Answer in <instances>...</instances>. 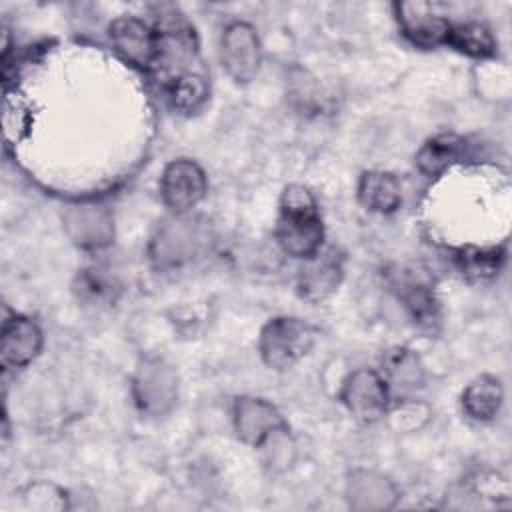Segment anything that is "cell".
<instances>
[{"instance_id":"obj_1","label":"cell","mask_w":512,"mask_h":512,"mask_svg":"<svg viewBox=\"0 0 512 512\" xmlns=\"http://www.w3.org/2000/svg\"><path fill=\"white\" fill-rule=\"evenodd\" d=\"M276 242L284 254L300 260L320 252L324 240V224L316 198L302 184H288L280 196Z\"/></svg>"},{"instance_id":"obj_2","label":"cell","mask_w":512,"mask_h":512,"mask_svg":"<svg viewBox=\"0 0 512 512\" xmlns=\"http://www.w3.org/2000/svg\"><path fill=\"white\" fill-rule=\"evenodd\" d=\"M156 32V74L166 82L190 72L188 66L198 54V36L194 26L176 8H162L154 22Z\"/></svg>"},{"instance_id":"obj_3","label":"cell","mask_w":512,"mask_h":512,"mask_svg":"<svg viewBox=\"0 0 512 512\" xmlns=\"http://www.w3.org/2000/svg\"><path fill=\"white\" fill-rule=\"evenodd\" d=\"M316 330L302 318L296 316H274L270 318L258 336V352L262 362L284 372L296 366L314 346Z\"/></svg>"},{"instance_id":"obj_4","label":"cell","mask_w":512,"mask_h":512,"mask_svg":"<svg viewBox=\"0 0 512 512\" xmlns=\"http://www.w3.org/2000/svg\"><path fill=\"white\" fill-rule=\"evenodd\" d=\"M132 396L144 414L162 416L170 412L178 398V376L174 368L156 356L142 358L132 378Z\"/></svg>"},{"instance_id":"obj_5","label":"cell","mask_w":512,"mask_h":512,"mask_svg":"<svg viewBox=\"0 0 512 512\" xmlns=\"http://www.w3.org/2000/svg\"><path fill=\"white\" fill-rule=\"evenodd\" d=\"M206 234L198 220L174 218L158 228L150 242V260L162 268L172 270L190 262L202 248Z\"/></svg>"},{"instance_id":"obj_6","label":"cell","mask_w":512,"mask_h":512,"mask_svg":"<svg viewBox=\"0 0 512 512\" xmlns=\"http://www.w3.org/2000/svg\"><path fill=\"white\" fill-rule=\"evenodd\" d=\"M338 398L354 418L376 422L390 408V386L380 372L358 368L344 378Z\"/></svg>"},{"instance_id":"obj_7","label":"cell","mask_w":512,"mask_h":512,"mask_svg":"<svg viewBox=\"0 0 512 512\" xmlns=\"http://www.w3.org/2000/svg\"><path fill=\"white\" fill-rule=\"evenodd\" d=\"M220 62L236 84H248L256 78L262 64V44L254 26L232 22L224 28L220 36Z\"/></svg>"},{"instance_id":"obj_8","label":"cell","mask_w":512,"mask_h":512,"mask_svg":"<svg viewBox=\"0 0 512 512\" xmlns=\"http://www.w3.org/2000/svg\"><path fill=\"white\" fill-rule=\"evenodd\" d=\"M208 190V180L202 166L190 158L168 162L160 176V198L174 214L192 210Z\"/></svg>"},{"instance_id":"obj_9","label":"cell","mask_w":512,"mask_h":512,"mask_svg":"<svg viewBox=\"0 0 512 512\" xmlns=\"http://www.w3.org/2000/svg\"><path fill=\"white\" fill-rule=\"evenodd\" d=\"M388 284L396 298L402 302L408 318L414 326L434 332L440 322V302L432 284L414 270L398 268L388 274Z\"/></svg>"},{"instance_id":"obj_10","label":"cell","mask_w":512,"mask_h":512,"mask_svg":"<svg viewBox=\"0 0 512 512\" xmlns=\"http://www.w3.org/2000/svg\"><path fill=\"white\" fill-rule=\"evenodd\" d=\"M236 436L254 448H262L274 434L286 430V422L276 406L264 398L238 396L232 406Z\"/></svg>"},{"instance_id":"obj_11","label":"cell","mask_w":512,"mask_h":512,"mask_svg":"<svg viewBox=\"0 0 512 512\" xmlns=\"http://www.w3.org/2000/svg\"><path fill=\"white\" fill-rule=\"evenodd\" d=\"M108 38L114 50L132 66L154 72L156 68V32L136 16H120L110 22Z\"/></svg>"},{"instance_id":"obj_12","label":"cell","mask_w":512,"mask_h":512,"mask_svg":"<svg viewBox=\"0 0 512 512\" xmlns=\"http://www.w3.org/2000/svg\"><path fill=\"white\" fill-rule=\"evenodd\" d=\"M396 22L404 38L418 48L446 46L450 20L434 10L426 2H396L394 4Z\"/></svg>"},{"instance_id":"obj_13","label":"cell","mask_w":512,"mask_h":512,"mask_svg":"<svg viewBox=\"0 0 512 512\" xmlns=\"http://www.w3.org/2000/svg\"><path fill=\"white\" fill-rule=\"evenodd\" d=\"M344 276V258L336 250H320L312 258L304 260V266L298 272V294L312 302H324L330 298Z\"/></svg>"},{"instance_id":"obj_14","label":"cell","mask_w":512,"mask_h":512,"mask_svg":"<svg viewBox=\"0 0 512 512\" xmlns=\"http://www.w3.org/2000/svg\"><path fill=\"white\" fill-rule=\"evenodd\" d=\"M42 328L24 314H12L2 324L0 360L4 368H24L42 350Z\"/></svg>"},{"instance_id":"obj_15","label":"cell","mask_w":512,"mask_h":512,"mask_svg":"<svg viewBox=\"0 0 512 512\" xmlns=\"http://www.w3.org/2000/svg\"><path fill=\"white\" fill-rule=\"evenodd\" d=\"M360 204L378 214H392L402 204V186L392 172L368 170L358 180Z\"/></svg>"},{"instance_id":"obj_16","label":"cell","mask_w":512,"mask_h":512,"mask_svg":"<svg viewBox=\"0 0 512 512\" xmlns=\"http://www.w3.org/2000/svg\"><path fill=\"white\" fill-rule=\"evenodd\" d=\"M462 410L474 422H492L504 402V388L500 378L482 374L474 378L462 392Z\"/></svg>"},{"instance_id":"obj_17","label":"cell","mask_w":512,"mask_h":512,"mask_svg":"<svg viewBox=\"0 0 512 512\" xmlns=\"http://www.w3.org/2000/svg\"><path fill=\"white\" fill-rule=\"evenodd\" d=\"M66 228L76 244L84 248L106 246L112 238V218L100 206H80L66 218Z\"/></svg>"},{"instance_id":"obj_18","label":"cell","mask_w":512,"mask_h":512,"mask_svg":"<svg viewBox=\"0 0 512 512\" xmlns=\"http://www.w3.org/2000/svg\"><path fill=\"white\" fill-rule=\"evenodd\" d=\"M382 376L388 386L400 390H416L424 386L426 372L414 350L406 346H394L382 354Z\"/></svg>"},{"instance_id":"obj_19","label":"cell","mask_w":512,"mask_h":512,"mask_svg":"<svg viewBox=\"0 0 512 512\" xmlns=\"http://www.w3.org/2000/svg\"><path fill=\"white\" fill-rule=\"evenodd\" d=\"M464 152V140L456 134H438L428 138L420 150L416 152V168L434 178L440 176L442 172H446L452 164H456L460 160Z\"/></svg>"},{"instance_id":"obj_20","label":"cell","mask_w":512,"mask_h":512,"mask_svg":"<svg viewBox=\"0 0 512 512\" xmlns=\"http://www.w3.org/2000/svg\"><path fill=\"white\" fill-rule=\"evenodd\" d=\"M348 498L354 508H390L396 500V488L388 478L362 470L348 480Z\"/></svg>"},{"instance_id":"obj_21","label":"cell","mask_w":512,"mask_h":512,"mask_svg":"<svg viewBox=\"0 0 512 512\" xmlns=\"http://www.w3.org/2000/svg\"><path fill=\"white\" fill-rule=\"evenodd\" d=\"M446 46L470 56V58H492L496 54V40L492 32L480 22L450 24Z\"/></svg>"},{"instance_id":"obj_22","label":"cell","mask_w":512,"mask_h":512,"mask_svg":"<svg viewBox=\"0 0 512 512\" xmlns=\"http://www.w3.org/2000/svg\"><path fill=\"white\" fill-rule=\"evenodd\" d=\"M504 260H506V252L500 246H490V248L466 246L454 254V264L458 272L472 280L494 278L502 270Z\"/></svg>"},{"instance_id":"obj_23","label":"cell","mask_w":512,"mask_h":512,"mask_svg":"<svg viewBox=\"0 0 512 512\" xmlns=\"http://www.w3.org/2000/svg\"><path fill=\"white\" fill-rule=\"evenodd\" d=\"M166 90L172 106L182 114L198 112L206 104L210 94L206 78L192 70L166 82Z\"/></svg>"},{"instance_id":"obj_24","label":"cell","mask_w":512,"mask_h":512,"mask_svg":"<svg viewBox=\"0 0 512 512\" xmlns=\"http://www.w3.org/2000/svg\"><path fill=\"white\" fill-rule=\"evenodd\" d=\"M78 298L90 304H108L116 300L120 286L114 278L102 274V270H82L76 284Z\"/></svg>"},{"instance_id":"obj_25","label":"cell","mask_w":512,"mask_h":512,"mask_svg":"<svg viewBox=\"0 0 512 512\" xmlns=\"http://www.w3.org/2000/svg\"><path fill=\"white\" fill-rule=\"evenodd\" d=\"M384 416H390V424L400 430H418L430 416V410L420 402H402L394 408H388Z\"/></svg>"}]
</instances>
